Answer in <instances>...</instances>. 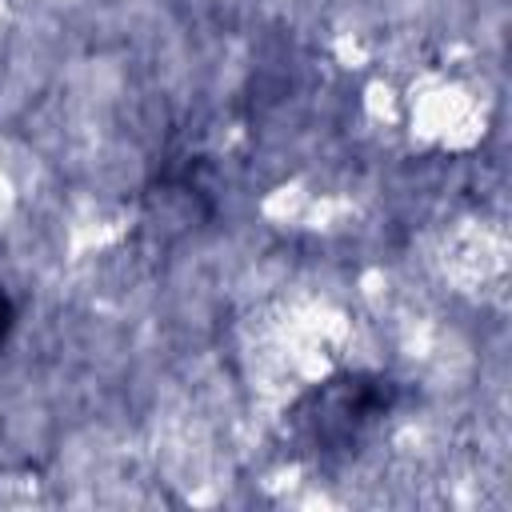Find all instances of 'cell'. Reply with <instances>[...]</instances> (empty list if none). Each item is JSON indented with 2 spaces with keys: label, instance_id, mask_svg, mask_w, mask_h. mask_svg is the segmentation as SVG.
Masks as SVG:
<instances>
[{
  "label": "cell",
  "instance_id": "6da1fadb",
  "mask_svg": "<svg viewBox=\"0 0 512 512\" xmlns=\"http://www.w3.org/2000/svg\"><path fill=\"white\" fill-rule=\"evenodd\" d=\"M12 316H16V312H12V300L0 292V344H4L8 332H12Z\"/></svg>",
  "mask_w": 512,
  "mask_h": 512
}]
</instances>
